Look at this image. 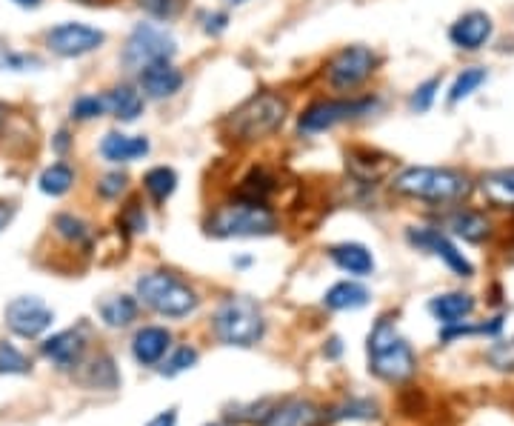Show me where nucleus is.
I'll return each instance as SVG.
<instances>
[{
	"label": "nucleus",
	"mask_w": 514,
	"mask_h": 426,
	"mask_svg": "<svg viewBox=\"0 0 514 426\" xmlns=\"http://www.w3.org/2000/svg\"><path fill=\"white\" fill-rule=\"evenodd\" d=\"M392 192L426 203H460L469 198L472 181L452 166H406L392 178Z\"/></svg>",
	"instance_id": "f257e3e1"
},
{
	"label": "nucleus",
	"mask_w": 514,
	"mask_h": 426,
	"mask_svg": "<svg viewBox=\"0 0 514 426\" xmlns=\"http://www.w3.org/2000/svg\"><path fill=\"white\" fill-rule=\"evenodd\" d=\"M369 369L389 384H403L417 372L415 352L392 318H380L369 332Z\"/></svg>",
	"instance_id": "f03ea898"
},
{
	"label": "nucleus",
	"mask_w": 514,
	"mask_h": 426,
	"mask_svg": "<svg viewBox=\"0 0 514 426\" xmlns=\"http://www.w3.org/2000/svg\"><path fill=\"white\" fill-rule=\"evenodd\" d=\"M286 112H289V103L283 101L277 92H257L229 115L226 132L232 141L238 143L263 141L283 126Z\"/></svg>",
	"instance_id": "7ed1b4c3"
},
{
	"label": "nucleus",
	"mask_w": 514,
	"mask_h": 426,
	"mask_svg": "<svg viewBox=\"0 0 514 426\" xmlns=\"http://www.w3.org/2000/svg\"><path fill=\"white\" fill-rule=\"evenodd\" d=\"M135 289L140 301L163 318H186L198 309L195 289L172 272H146L138 278Z\"/></svg>",
	"instance_id": "20e7f679"
},
{
	"label": "nucleus",
	"mask_w": 514,
	"mask_h": 426,
	"mask_svg": "<svg viewBox=\"0 0 514 426\" xmlns=\"http://www.w3.org/2000/svg\"><path fill=\"white\" fill-rule=\"evenodd\" d=\"M275 229V212L263 201H246V198L220 206L209 218V235L215 238H266Z\"/></svg>",
	"instance_id": "39448f33"
},
{
	"label": "nucleus",
	"mask_w": 514,
	"mask_h": 426,
	"mask_svg": "<svg viewBox=\"0 0 514 426\" xmlns=\"http://www.w3.org/2000/svg\"><path fill=\"white\" fill-rule=\"evenodd\" d=\"M263 332H266L263 309L246 295L229 298L215 315V335L226 346H243V349L255 346L263 338Z\"/></svg>",
	"instance_id": "423d86ee"
},
{
	"label": "nucleus",
	"mask_w": 514,
	"mask_h": 426,
	"mask_svg": "<svg viewBox=\"0 0 514 426\" xmlns=\"http://www.w3.org/2000/svg\"><path fill=\"white\" fill-rule=\"evenodd\" d=\"M178 55V41L158 26V23H138L123 46V66L126 69H146L155 63H169Z\"/></svg>",
	"instance_id": "0eeeda50"
},
{
	"label": "nucleus",
	"mask_w": 514,
	"mask_h": 426,
	"mask_svg": "<svg viewBox=\"0 0 514 426\" xmlns=\"http://www.w3.org/2000/svg\"><path fill=\"white\" fill-rule=\"evenodd\" d=\"M380 101L377 98H340V101H317L312 103L300 118H297V129L303 135H317V132H329L340 123L357 121L372 115Z\"/></svg>",
	"instance_id": "6e6552de"
},
{
	"label": "nucleus",
	"mask_w": 514,
	"mask_h": 426,
	"mask_svg": "<svg viewBox=\"0 0 514 426\" xmlns=\"http://www.w3.org/2000/svg\"><path fill=\"white\" fill-rule=\"evenodd\" d=\"M377 69V55L369 46H343L326 63V83L337 92H352L360 83H366Z\"/></svg>",
	"instance_id": "1a4fd4ad"
},
{
	"label": "nucleus",
	"mask_w": 514,
	"mask_h": 426,
	"mask_svg": "<svg viewBox=\"0 0 514 426\" xmlns=\"http://www.w3.org/2000/svg\"><path fill=\"white\" fill-rule=\"evenodd\" d=\"M106 41V35L95 29V26H86V23H60L55 29L46 32V46L58 55V58H83V55H92L95 49H100Z\"/></svg>",
	"instance_id": "9d476101"
},
{
	"label": "nucleus",
	"mask_w": 514,
	"mask_h": 426,
	"mask_svg": "<svg viewBox=\"0 0 514 426\" xmlns=\"http://www.w3.org/2000/svg\"><path fill=\"white\" fill-rule=\"evenodd\" d=\"M3 318H6V326L20 338H40L55 321V312L35 295H20L6 304Z\"/></svg>",
	"instance_id": "9b49d317"
},
{
	"label": "nucleus",
	"mask_w": 514,
	"mask_h": 426,
	"mask_svg": "<svg viewBox=\"0 0 514 426\" xmlns=\"http://www.w3.org/2000/svg\"><path fill=\"white\" fill-rule=\"evenodd\" d=\"M406 238H409V244L417 246V249L432 252L435 258H440V261L449 266L455 275H460V278H472V275H475L472 261H469V258H466L440 229H432V226H412V229L406 232Z\"/></svg>",
	"instance_id": "f8f14e48"
},
{
	"label": "nucleus",
	"mask_w": 514,
	"mask_h": 426,
	"mask_svg": "<svg viewBox=\"0 0 514 426\" xmlns=\"http://www.w3.org/2000/svg\"><path fill=\"white\" fill-rule=\"evenodd\" d=\"M492 32H495V23L492 18L486 15V12H466V15H460L455 23H452V29H449V41L455 43L457 49H463V52H477V49H483L486 43L492 41Z\"/></svg>",
	"instance_id": "ddd939ff"
},
{
	"label": "nucleus",
	"mask_w": 514,
	"mask_h": 426,
	"mask_svg": "<svg viewBox=\"0 0 514 426\" xmlns=\"http://www.w3.org/2000/svg\"><path fill=\"white\" fill-rule=\"evenodd\" d=\"M180 86H183V72H180L178 66H172V61L140 69V92H143V98L166 101V98L178 95Z\"/></svg>",
	"instance_id": "4468645a"
},
{
	"label": "nucleus",
	"mask_w": 514,
	"mask_h": 426,
	"mask_svg": "<svg viewBox=\"0 0 514 426\" xmlns=\"http://www.w3.org/2000/svg\"><path fill=\"white\" fill-rule=\"evenodd\" d=\"M86 352V338H83V329H66V332H58L52 335L46 344H43V355L58 364L60 369H72V366L80 364Z\"/></svg>",
	"instance_id": "2eb2a0df"
},
{
	"label": "nucleus",
	"mask_w": 514,
	"mask_h": 426,
	"mask_svg": "<svg viewBox=\"0 0 514 426\" xmlns=\"http://www.w3.org/2000/svg\"><path fill=\"white\" fill-rule=\"evenodd\" d=\"M149 141L143 135H120V132H109L100 141V155L109 163H132L149 155Z\"/></svg>",
	"instance_id": "dca6fc26"
},
{
	"label": "nucleus",
	"mask_w": 514,
	"mask_h": 426,
	"mask_svg": "<svg viewBox=\"0 0 514 426\" xmlns=\"http://www.w3.org/2000/svg\"><path fill=\"white\" fill-rule=\"evenodd\" d=\"M169 344H172L169 329H163V326H143L135 335V341H132V355H135L138 364L152 366L158 364L160 358L169 352Z\"/></svg>",
	"instance_id": "f3484780"
},
{
	"label": "nucleus",
	"mask_w": 514,
	"mask_h": 426,
	"mask_svg": "<svg viewBox=\"0 0 514 426\" xmlns=\"http://www.w3.org/2000/svg\"><path fill=\"white\" fill-rule=\"evenodd\" d=\"M429 312L443 326L466 324V318L475 312V298L466 292H446V295H437L429 301Z\"/></svg>",
	"instance_id": "a211bd4d"
},
{
	"label": "nucleus",
	"mask_w": 514,
	"mask_h": 426,
	"mask_svg": "<svg viewBox=\"0 0 514 426\" xmlns=\"http://www.w3.org/2000/svg\"><path fill=\"white\" fill-rule=\"evenodd\" d=\"M446 229L452 235H457V238L469 241V244H480V241H486L492 235L489 218L475 212V209H455V212H449L446 215Z\"/></svg>",
	"instance_id": "6ab92c4d"
},
{
	"label": "nucleus",
	"mask_w": 514,
	"mask_h": 426,
	"mask_svg": "<svg viewBox=\"0 0 514 426\" xmlns=\"http://www.w3.org/2000/svg\"><path fill=\"white\" fill-rule=\"evenodd\" d=\"M106 112L115 115L120 123H135L143 115V92L135 86H115L103 95Z\"/></svg>",
	"instance_id": "aec40b11"
},
{
	"label": "nucleus",
	"mask_w": 514,
	"mask_h": 426,
	"mask_svg": "<svg viewBox=\"0 0 514 426\" xmlns=\"http://www.w3.org/2000/svg\"><path fill=\"white\" fill-rule=\"evenodd\" d=\"M480 192L497 209H514V166L486 172L480 178Z\"/></svg>",
	"instance_id": "412c9836"
},
{
	"label": "nucleus",
	"mask_w": 514,
	"mask_h": 426,
	"mask_svg": "<svg viewBox=\"0 0 514 426\" xmlns=\"http://www.w3.org/2000/svg\"><path fill=\"white\" fill-rule=\"evenodd\" d=\"M329 258L335 261L337 269L349 275H372L375 272V258L363 244H337L329 249Z\"/></svg>",
	"instance_id": "4be33fe9"
},
{
	"label": "nucleus",
	"mask_w": 514,
	"mask_h": 426,
	"mask_svg": "<svg viewBox=\"0 0 514 426\" xmlns=\"http://www.w3.org/2000/svg\"><path fill=\"white\" fill-rule=\"evenodd\" d=\"M317 424V406L309 401H286L275 406L266 418L263 426H315Z\"/></svg>",
	"instance_id": "5701e85b"
},
{
	"label": "nucleus",
	"mask_w": 514,
	"mask_h": 426,
	"mask_svg": "<svg viewBox=\"0 0 514 426\" xmlns=\"http://www.w3.org/2000/svg\"><path fill=\"white\" fill-rule=\"evenodd\" d=\"M323 304L329 306V309H337V312L360 309V306L369 304V289L363 284H357V281H340V284H335L326 292Z\"/></svg>",
	"instance_id": "b1692460"
},
{
	"label": "nucleus",
	"mask_w": 514,
	"mask_h": 426,
	"mask_svg": "<svg viewBox=\"0 0 514 426\" xmlns=\"http://www.w3.org/2000/svg\"><path fill=\"white\" fill-rule=\"evenodd\" d=\"M103 324L112 326V329H123L138 318V301L132 295H118V298H109L98 306Z\"/></svg>",
	"instance_id": "393cba45"
},
{
	"label": "nucleus",
	"mask_w": 514,
	"mask_h": 426,
	"mask_svg": "<svg viewBox=\"0 0 514 426\" xmlns=\"http://www.w3.org/2000/svg\"><path fill=\"white\" fill-rule=\"evenodd\" d=\"M72 186H75V169L66 163H52L40 172L38 189L49 198H63Z\"/></svg>",
	"instance_id": "a878e982"
},
{
	"label": "nucleus",
	"mask_w": 514,
	"mask_h": 426,
	"mask_svg": "<svg viewBox=\"0 0 514 426\" xmlns=\"http://www.w3.org/2000/svg\"><path fill=\"white\" fill-rule=\"evenodd\" d=\"M143 186H146V192L158 203L169 201L175 195V189H178V172L172 166H155V169L146 172Z\"/></svg>",
	"instance_id": "bb28decb"
},
{
	"label": "nucleus",
	"mask_w": 514,
	"mask_h": 426,
	"mask_svg": "<svg viewBox=\"0 0 514 426\" xmlns=\"http://www.w3.org/2000/svg\"><path fill=\"white\" fill-rule=\"evenodd\" d=\"M486 81H489V72H486L483 66L463 69L455 78V83H452V89H449V103H460L466 101V98H472Z\"/></svg>",
	"instance_id": "cd10ccee"
},
{
	"label": "nucleus",
	"mask_w": 514,
	"mask_h": 426,
	"mask_svg": "<svg viewBox=\"0 0 514 426\" xmlns=\"http://www.w3.org/2000/svg\"><path fill=\"white\" fill-rule=\"evenodd\" d=\"M332 421H346V418H360V421H372V418H377V406L372 404V401H363V398H355V401H349V404H340L329 415Z\"/></svg>",
	"instance_id": "c85d7f7f"
},
{
	"label": "nucleus",
	"mask_w": 514,
	"mask_h": 426,
	"mask_svg": "<svg viewBox=\"0 0 514 426\" xmlns=\"http://www.w3.org/2000/svg\"><path fill=\"white\" fill-rule=\"evenodd\" d=\"M486 361L497 372H514V335L509 341H495L486 349Z\"/></svg>",
	"instance_id": "c756f323"
},
{
	"label": "nucleus",
	"mask_w": 514,
	"mask_h": 426,
	"mask_svg": "<svg viewBox=\"0 0 514 426\" xmlns=\"http://www.w3.org/2000/svg\"><path fill=\"white\" fill-rule=\"evenodd\" d=\"M29 358L12 344H0V375H26Z\"/></svg>",
	"instance_id": "7c9ffc66"
},
{
	"label": "nucleus",
	"mask_w": 514,
	"mask_h": 426,
	"mask_svg": "<svg viewBox=\"0 0 514 426\" xmlns=\"http://www.w3.org/2000/svg\"><path fill=\"white\" fill-rule=\"evenodd\" d=\"M106 112V101L98 95H80L78 101L72 103V118L75 121H95Z\"/></svg>",
	"instance_id": "2f4dec72"
},
{
	"label": "nucleus",
	"mask_w": 514,
	"mask_h": 426,
	"mask_svg": "<svg viewBox=\"0 0 514 426\" xmlns=\"http://www.w3.org/2000/svg\"><path fill=\"white\" fill-rule=\"evenodd\" d=\"M195 364H198V352H195L192 346H180L178 352H175L166 364L160 366V372H163V375H180V372L192 369Z\"/></svg>",
	"instance_id": "473e14b6"
},
{
	"label": "nucleus",
	"mask_w": 514,
	"mask_h": 426,
	"mask_svg": "<svg viewBox=\"0 0 514 426\" xmlns=\"http://www.w3.org/2000/svg\"><path fill=\"white\" fill-rule=\"evenodd\" d=\"M437 89H440V78H429V81L420 83L415 89V95H412V101H409L412 112H429L437 98Z\"/></svg>",
	"instance_id": "72a5a7b5"
},
{
	"label": "nucleus",
	"mask_w": 514,
	"mask_h": 426,
	"mask_svg": "<svg viewBox=\"0 0 514 426\" xmlns=\"http://www.w3.org/2000/svg\"><path fill=\"white\" fill-rule=\"evenodd\" d=\"M55 229L66 241H78V244L86 241V235H89V226L83 224L80 218H75V215H58L55 218Z\"/></svg>",
	"instance_id": "f704fd0d"
},
{
	"label": "nucleus",
	"mask_w": 514,
	"mask_h": 426,
	"mask_svg": "<svg viewBox=\"0 0 514 426\" xmlns=\"http://www.w3.org/2000/svg\"><path fill=\"white\" fill-rule=\"evenodd\" d=\"M38 69L40 61L35 55H20V52H12L6 46H0V69H9V72H26V69Z\"/></svg>",
	"instance_id": "c9c22d12"
},
{
	"label": "nucleus",
	"mask_w": 514,
	"mask_h": 426,
	"mask_svg": "<svg viewBox=\"0 0 514 426\" xmlns=\"http://www.w3.org/2000/svg\"><path fill=\"white\" fill-rule=\"evenodd\" d=\"M138 3L152 18H160V21L175 18L180 9H183V0H138Z\"/></svg>",
	"instance_id": "e433bc0d"
},
{
	"label": "nucleus",
	"mask_w": 514,
	"mask_h": 426,
	"mask_svg": "<svg viewBox=\"0 0 514 426\" xmlns=\"http://www.w3.org/2000/svg\"><path fill=\"white\" fill-rule=\"evenodd\" d=\"M126 175L123 172H109L103 181L98 183V192L100 198H106V201H112V198H120L123 195V189H126Z\"/></svg>",
	"instance_id": "4c0bfd02"
},
{
	"label": "nucleus",
	"mask_w": 514,
	"mask_h": 426,
	"mask_svg": "<svg viewBox=\"0 0 514 426\" xmlns=\"http://www.w3.org/2000/svg\"><path fill=\"white\" fill-rule=\"evenodd\" d=\"M123 224H126L129 232H146V215H143V209H140L138 203H132V206H129V212H126Z\"/></svg>",
	"instance_id": "58836bf2"
},
{
	"label": "nucleus",
	"mask_w": 514,
	"mask_h": 426,
	"mask_svg": "<svg viewBox=\"0 0 514 426\" xmlns=\"http://www.w3.org/2000/svg\"><path fill=\"white\" fill-rule=\"evenodd\" d=\"M226 23H229V18H226L223 12H215V15L206 18V32H209V35H220V32L226 29Z\"/></svg>",
	"instance_id": "ea45409f"
},
{
	"label": "nucleus",
	"mask_w": 514,
	"mask_h": 426,
	"mask_svg": "<svg viewBox=\"0 0 514 426\" xmlns=\"http://www.w3.org/2000/svg\"><path fill=\"white\" fill-rule=\"evenodd\" d=\"M178 424V412L175 409H166V412H160L158 418H152L146 426H175Z\"/></svg>",
	"instance_id": "a19ab883"
},
{
	"label": "nucleus",
	"mask_w": 514,
	"mask_h": 426,
	"mask_svg": "<svg viewBox=\"0 0 514 426\" xmlns=\"http://www.w3.org/2000/svg\"><path fill=\"white\" fill-rule=\"evenodd\" d=\"M12 218H15V206L12 203H0V232L12 224Z\"/></svg>",
	"instance_id": "79ce46f5"
},
{
	"label": "nucleus",
	"mask_w": 514,
	"mask_h": 426,
	"mask_svg": "<svg viewBox=\"0 0 514 426\" xmlns=\"http://www.w3.org/2000/svg\"><path fill=\"white\" fill-rule=\"evenodd\" d=\"M66 146H69V132H58V141H55V149H58V152H63Z\"/></svg>",
	"instance_id": "37998d69"
},
{
	"label": "nucleus",
	"mask_w": 514,
	"mask_h": 426,
	"mask_svg": "<svg viewBox=\"0 0 514 426\" xmlns=\"http://www.w3.org/2000/svg\"><path fill=\"white\" fill-rule=\"evenodd\" d=\"M18 6H23V9H38L40 0H15Z\"/></svg>",
	"instance_id": "c03bdc74"
},
{
	"label": "nucleus",
	"mask_w": 514,
	"mask_h": 426,
	"mask_svg": "<svg viewBox=\"0 0 514 426\" xmlns=\"http://www.w3.org/2000/svg\"><path fill=\"white\" fill-rule=\"evenodd\" d=\"M3 121H6V109L0 106V129H3Z\"/></svg>",
	"instance_id": "a18cd8bd"
},
{
	"label": "nucleus",
	"mask_w": 514,
	"mask_h": 426,
	"mask_svg": "<svg viewBox=\"0 0 514 426\" xmlns=\"http://www.w3.org/2000/svg\"><path fill=\"white\" fill-rule=\"evenodd\" d=\"M226 3H229V6H243L246 0H226Z\"/></svg>",
	"instance_id": "49530a36"
},
{
	"label": "nucleus",
	"mask_w": 514,
	"mask_h": 426,
	"mask_svg": "<svg viewBox=\"0 0 514 426\" xmlns=\"http://www.w3.org/2000/svg\"><path fill=\"white\" fill-rule=\"evenodd\" d=\"M80 3H98V0H80Z\"/></svg>",
	"instance_id": "de8ad7c7"
},
{
	"label": "nucleus",
	"mask_w": 514,
	"mask_h": 426,
	"mask_svg": "<svg viewBox=\"0 0 514 426\" xmlns=\"http://www.w3.org/2000/svg\"><path fill=\"white\" fill-rule=\"evenodd\" d=\"M206 426H226V424H206Z\"/></svg>",
	"instance_id": "09e8293b"
}]
</instances>
